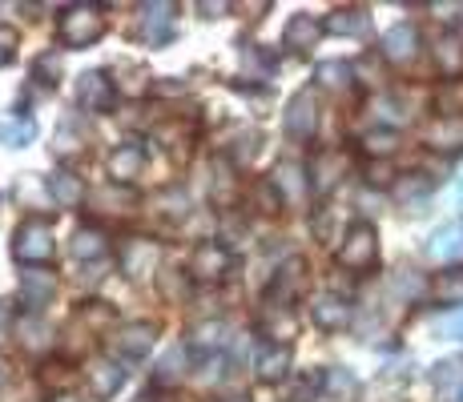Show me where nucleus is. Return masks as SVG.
I'll list each match as a JSON object with an SVG mask.
<instances>
[{"label":"nucleus","mask_w":463,"mask_h":402,"mask_svg":"<svg viewBox=\"0 0 463 402\" xmlns=\"http://www.w3.org/2000/svg\"><path fill=\"white\" fill-rule=\"evenodd\" d=\"M226 342H230L226 322H198V326L190 330V346H194V351H202V354L222 351Z\"/></svg>","instance_id":"nucleus-26"},{"label":"nucleus","mask_w":463,"mask_h":402,"mask_svg":"<svg viewBox=\"0 0 463 402\" xmlns=\"http://www.w3.org/2000/svg\"><path fill=\"white\" fill-rule=\"evenodd\" d=\"M157 262H162V246L149 238H133L121 246V274H126L129 282H146L149 274L157 270Z\"/></svg>","instance_id":"nucleus-4"},{"label":"nucleus","mask_w":463,"mask_h":402,"mask_svg":"<svg viewBox=\"0 0 463 402\" xmlns=\"http://www.w3.org/2000/svg\"><path fill=\"white\" fill-rule=\"evenodd\" d=\"M310 318H315L318 330H346L351 322V302L343 294H318L315 306H310Z\"/></svg>","instance_id":"nucleus-16"},{"label":"nucleus","mask_w":463,"mask_h":402,"mask_svg":"<svg viewBox=\"0 0 463 402\" xmlns=\"http://www.w3.org/2000/svg\"><path fill=\"white\" fill-rule=\"evenodd\" d=\"M182 354H185V346H174V351L165 354L162 366H157V382H174L177 374H182V370H177V359H182Z\"/></svg>","instance_id":"nucleus-38"},{"label":"nucleus","mask_w":463,"mask_h":402,"mask_svg":"<svg viewBox=\"0 0 463 402\" xmlns=\"http://www.w3.org/2000/svg\"><path fill=\"white\" fill-rule=\"evenodd\" d=\"M230 402H246V398H230Z\"/></svg>","instance_id":"nucleus-45"},{"label":"nucleus","mask_w":463,"mask_h":402,"mask_svg":"<svg viewBox=\"0 0 463 402\" xmlns=\"http://www.w3.org/2000/svg\"><path fill=\"white\" fill-rule=\"evenodd\" d=\"M44 190H49V198L57 201V205H65V210H73V205L89 201L81 177H77V173H65V169H61V173H52L49 182H44Z\"/></svg>","instance_id":"nucleus-22"},{"label":"nucleus","mask_w":463,"mask_h":402,"mask_svg":"<svg viewBox=\"0 0 463 402\" xmlns=\"http://www.w3.org/2000/svg\"><path fill=\"white\" fill-rule=\"evenodd\" d=\"M258 379L262 382H282L290 374V346H266L254 362Z\"/></svg>","instance_id":"nucleus-25"},{"label":"nucleus","mask_w":463,"mask_h":402,"mask_svg":"<svg viewBox=\"0 0 463 402\" xmlns=\"http://www.w3.org/2000/svg\"><path fill=\"white\" fill-rule=\"evenodd\" d=\"M351 65H343V61H326V65H318V80H323L326 89H346L351 85Z\"/></svg>","instance_id":"nucleus-34"},{"label":"nucleus","mask_w":463,"mask_h":402,"mask_svg":"<svg viewBox=\"0 0 463 402\" xmlns=\"http://www.w3.org/2000/svg\"><path fill=\"white\" fill-rule=\"evenodd\" d=\"M154 342H157V326H154V322H129V326H121L118 334L109 338L118 362L121 359H146V354L154 351Z\"/></svg>","instance_id":"nucleus-7"},{"label":"nucleus","mask_w":463,"mask_h":402,"mask_svg":"<svg viewBox=\"0 0 463 402\" xmlns=\"http://www.w3.org/2000/svg\"><path fill=\"white\" fill-rule=\"evenodd\" d=\"M8 379V374H5V362H0V382H5Z\"/></svg>","instance_id":"nucleus-44"},{"label":"nucleus","mask_w":463,"mask_h":402,"mask_svg":"<svg viewBox=\"0 0 463 402\" xmlns=\"http://www.w3.org/2000/svg\"><path fill=\"white\" fill-rule=\"evenodd\" d=\"M8 338H16V314L8 302H0V346H5Z\"/></svg>","instance_id":"nucleus-40"},{"label":"nucleus","mask_w":463,"mask_h":402,"mask_svg":"<svg viewBox=\"0 0 463 402\" xmlns=\"http://www.w3.org/2000/svg\"><path fill=\"white\" fill-rule=\"evenodd\" d=\"M383 57L391 65H411L420 57V29L415 24H395V29L383 33Z\"/></svg>","instance_id":"nucleus-11"},{"label":"nucleus","mask_w":463,"mask_h":402,"mask_svg":"<svg viewBox=\"0 0 463 402\" xmlns=\"http://www.w3.org/2000/svg\"><path fill=\"white\" fill-rule=\"evenodd\" d=\"M346 154H338V149H323V154L315 157V165H310V190L315 193H331L338 185V177H346Z\"/></svg>","instance_id":"nucleus-12"},{"label":"nucleus","mask_w":463,"mask_h":402,"mask_svg":"<svg viewBox=\"0 0 463 402\" xmlns=\"http://www.w3.org/2000/svg\"><path fill=\"white\" fill-rule=\"evenodd\" d=\"M338 262L346 270H371L379 262V234L371 221H354L343 234V246H338Z\"/></svg>","instance_id":"nucleus-3"},{"label":"nucleus","mask_w":463,"mask_h":402,"mask_svg":"<svg viewBox=\"0 0 463 402\" xmlns=\"http://www.w3.org/2000/svg\"><path fill=\"white\" fill-rule=\"evenodd\" d=\"M141 165H146V149H141L137 141H121V145L109 154V177H113V185H129L133 177L141 173Z\"/></svg>","instance_id":"nucleus-17"},{"label":"nucleus","mask_w":463,"mask_h":402,"mask_svg":"<svg viewBox=\"0 0 463 402\" xmlns=\"http://www.w3.org/2000/svg\"><path fill=\"white\" fill-rule=\"evenodd\" d=\"M435 61L448 77H459L463 73V37L459 33H443L439 37V49H435Z\"/></svg>","instance_id":"nucleus-28"},{"label":"nucleus","mask_w":463,"mask_h":402,"mask_svg":"<svg viewBox=\"0 0 463 402\" xmlns=\"http://www.w3.org/2000/svg\"><path fill=\"white\" fill-rule=\"evenodd\" d=\"M105 249H109V234H105L101 226H81L73 234V254L77 257H93V262H97Z\"/></svg>","instance_id":"nucleus-29"},{"label":"nucleus","mask_w":463,"mask_h":402,"mask_svg":"<svg viewBox=\"0 0 463 402\" xmlns=\"http://www.w3.org/2000/svg\"><path fill=\"white\" fill-rule=\"evenodd\" d=\"M230 266H234V257H230V249L222 246V241H202L190 257V278L194 282H222L230 274Z\"/></svg>","instance_id":"nucleus-5"},{"label":"nucleus","mask_w":463,"mask_h":402,"mask_svg":"<svg viewBox=\"0 0 463 402\" xmlns=\"http://www.w3.org/2000/svg\"><path fill=\"white\" fill-rule=\"evenodd\" d=\"M363 149H367V154H383V157H387L391 149H395V133H387V129L367 133V137H363Z\"/></svg>","instance_id":"nucleus-36"},{"label":"nucleus","mask_w":463,"mask_h":402,"mask_svg":"<svg viewBox=\"0 0 463 402\" xmlns=\"http://www.w3.org/2000/svg\"><path fill=\"white\" fill-rule=\"evenodd\" d=\"M33 77H37L41 85H57V77H61V57H57V52H44V57H37Z\"/></svg>","instance_id":"nucleus-35"},{"label":"nucleus","mask_w":463,"mask_h":402,"mask_svg":"<svg viewBox=\"0 0 463 402\" xmlns=\"http://www.w3.org/2000/svg\"><path fill=\"white\" fill-rule=\"evenodd\" d=\"M439 334H448V338H459V342H463V314H451V318H443V322H439Z\"/></svg>","instance_id":"nucleus-41"},{"label":"nucleus","mask_w":463,"mask_h":402,"mask_svg":"<svg viewBox=\"0 0 463 402\" xmlns=\"http://www.w3.org/2000/svg\"><path fill=\"white\" fill-rule=\"evenodd\" d=\"M323 29L335 33V37H367V33H371V16L363 13V8H338V13L326 16Z\"/></svg>","instance_id":"nucleus-24"},{"label":"nucleus","mask_w":463,"mask_h":402,"mask_svg":"<svg viewBox=\"0 0 463 402\" xmlns=\"http://www.w3.org/2000/svg\"><path fill=\"white\" fill-rule=\"evenodd\" d=\"M435 105H439L443 117H459L463 113V80H448V85L439 89V97H435Z\"/></svg>","instance_id":"nucleus-33"},{"label":"nucleus","mask_w":463,"mask_h":402,"mask_svg":"<svg viewBox=\"0 0 463 402\" xmlns=\"http://www.w3.org/2000/svg\"><path fill=\"white\" fill-rule=\"evenodd\" d=\"M57 37L65 49H85L105 37V16L93 5H69L57 21Z\"/></svg>","instance_id":"nucleus-1"},{"label":"nucleus","mask_w":463,"mask_h":402,"mask_svg":"<svg viewBox=\"0 0 463 402\" xmlns=\"http://www.w3.org/2000/svg\"><path fill=\"white\" fill-rule=\"evenodd\" d=\"M33 137H37L33 117H0V145L21 149V145H29Z\"/></svg>","instance_id":"nucleus-31"},{"label":"nucleus","mask_w":463,"mask_h":402,"mask_svg":"<svg viewBox=\"0 0 463 402\" xmlns=\"http://www.w3.org/2000/svg\"><path fill=\"white\" fill-rule=\"evenodd\" d=\"M258 330L266 338H274V346H287L295 338V314L287 306H266L262 318H258Z\"/></svg>","instance_id":"nucleus-23"},{"label":"nucleus","mask_w":463,"mask_h":402,"mask_svg":"<svg viewBox=\"0 0 463 402\" xmlns=\"http://www.w3.org/2000/svg\"><path fill=\"white\" fill-rule=\"evenodd\" d=\"M77 105L89 113H109L113 109V80L101 69H89L77 77Z\"/></svg>","instance_id":"nucleus-9"},{"label":"nucleus","mask_w":463,"mask_h":402,"mask_svg":"<svg viewBox=\"0 0 463 402\" xmlns=\"http://www.w3.org/2000/svg\"><path fill=\"white\" fill-rule=\"evenodd\" d=\"M89 205L97 213H109V218H129L133 205H137V193L129 185H101V190L89 193Z\"/></svg>","instance_id":"nucleus-15"},{"label":"nucleus","mask_w":463,"mask_h":402,"mask_svg":"<svg viewBox=\"0 0 463 402\" xmlns=\"http://www.w3.org/2000/svg\"><path fill=\"white\" fill-rule=\"evenodd\" d=\"M21 298H24V306L37 314L41 306H49L52 298H57V274H49V270H29L21 278Z\"/></svg>","instance_id":"nucleus-19"},{"label":"nucleus","mask_w":463,"mask_h":402,"mask_svg":"<svg viewBox=\"0 0 463 402\" xmlns=\"http://www.w3.org/2000/svg\"><path fill=\"white\" fill-rule=\"evenodd\" d=\"M459 193H463V190H459Z\"/></svg>","instance_id":"nucleus-46"},{"label":"nucleus","mask_w":463,"mask_h":402,"mask_svg":"<svg viewBox=\"0 0 463 402\" xmlns=\"http://www.w3.org/2000/svg\"><path fill=\"white\" fill-rule=\"evenodd\" d=\"M13 57H16V33L8 24H0V69L13 65Z\"/></svg>","instance_id":"nucleus-39"},{"label":"nucleus","mask_w":463,"mask_h":402,"mask_svg":"<svg viewBox=\"0 0 463 402\" xmlns=\"http://www.w3.org/2000/svg\"><path fill=\"white\" fill-rule=\"evenodd\" d=\"M16 338H21L24 351L44 354L52 346V326L41 314H24V318H16Z\"/></svg>","instance_id":"nucleus-21"},{"label":"nucleus","mask_w":463,"mask_h":402,"mask_svg":"<svg viewBox=\"0 0 463 402\" xmlns=\"http://www.w3.org/2000/svg\"><path fill=\"white\" fill-rule=\"evenodd\" d=\"M41 379H44V387H69V382H73L77 374H69V366H65V362H49V366H44Z\"/></svg>","instance_id":"nucleus-37"},{"label":"nucleus","mask_w":463,"mask_h":402,"mask_svg":"<svg viewBox=\"0 0 463 402\" xmlns=\"http://www.w3.org/2000/svg\"><path fill=\"white\" fill-rule=\"evenodd\" d=\"M302 285H307V262H302V257H290V262L274 274L270 290H266V306H287L290 310V302L302 294Z\"/></svg>","instance_id":"nucleus-8"},{"label":"nucleus","mask_w":463,"mask_h":402,"mask_svg":"<svg viewBox=\"0 0 463 402\" xmlns=\"http://www.w3.org/2000/svg\"><path fill=\"white\" fill-rule=\"evenodd\" d=\"M13 254H16V262H24V266H49L52 254H57L52 226L44 218L21 221V226H16V238H13Z\"/></svg>","instance_id":"nucleus-2"},{"label":"nucleus","mask_w":463,"mask_h":402,"mask_svg":"<svg viewBox=\"0 0 463 402\" xmlns=\"http://www.w3.org/2000/svg\"><path fill=\"white\" fill-rule=\"evenodd\" d=\"M323 24L315 21V16H307V13H298V16H290L287 21V29H282V44H287L290 52H310L318 44V37H323Z\"/></svg>","instance_id":"nucleus-18"},{"label":"nucleus","mask_w":463,"mask_h":402,"mask_svg":"<svg viewBox=\"0 0 463 402\" xmlns=\"http://www.w3.org/2000/svg\"><path fill=\"white\" fill-rule=\"evenodd\" d=\"M431 298L443 306H463V270H448L431 282Z\"/></svg>","instance_id":"nucleus-32"},{"label":"nucleus","mask_w":463,"mask_h":402,"mask_svg":"<svg viewBox=\"0 0 463 402\" xmlns=\"http://www.w3.org/2000/svg\"><path fill=\"white\" fill-rule=\"evenodd\" d=\"M52 402H77V398H69V395H61V398H52Z\"/></svg>","instance_id":"nucleus-43"},{"label":"nucleus","mask_w":463,"mask_h":402,"mask_svg":"<svg viewBox=\"0 0 463 402\" xmlns=\"http://www.w3.org/2000/svg\"><path fill=\"white\" fill-rule=\"evenodd\" d=\"M137 37L146 44H154V49L174 37V5H146V8H141Z\"/></svg>","instance_id":"nucleus-13"},{"label":"nucleus","mask_w":463,"mask_h":402,"mask_svg":"<svg viewBox=\"0 0 463 402\" xmlns=\"http://www.w3.org/2000/svg\"><path fill=\"white\" fill-rule=\"evenodd\" d=\"M431 262H459L463 257V221H448L439 226L431 238H427V249H423Z\"/></svg>","instance_id":"nucleus-14"},{"label":"nucleus","mask_w":463,"mask_h":402,"mask_svg":"<svg viewBox=\"0 0 463 402\" xmlns=\"http://www.w3.org/2000/svg\"><path fill=\"white\" fill-rule=\"evenodd\" d=\"M85 379H89V390H93V398H113L121 387H126L129 370L121 366L118 359H93L85 366Z\"/></svg>","instance_id":"nucleus-10"},{"label":"nucleus","mask_w":463,"mask_h":402,"mask_svg":"<svg viewBox=\"0 0 463 402\" xmlns=\"http://www.w3.org/2000/svg\"><path fill=\"white\" fill-rule=\"evenodd\" d=\"M326 390V370H307L298 374V379L287 382V402H315V395H323Z\"/></svg>","instance_id":"nucleus-27"},{"label":"nucleus","mask_w":463,"mask_h":402,"mask_svg":"<svg viewBox=\"0 0 463 402\" xmlns=\"http://www.w3.org/2000/svg\"><path fill=\"white\" fill-rule=\"evenodd\" d=\"M431 387L443 402H463V359H443L431 370Z\"/></svg>","instance_id":"nucleus-20"},{"label":"nucleus","mask_w":463,"mask_h":402,"mask_svg":"<svg viewBox=\"0 0 463 402\" xmlns=\"http://www.w3.org/2000/svg\"><path fill=\"white\" fill-rule=\"evenodd\" d=\"M282 125H287V133H290V137H298V141L315 137V133H318V97H315V89H302V93L290 97Z\"/></svg>","instance_id":"nucleus-6"},{"label":"nucleus","mask_w":463,"mask_h":402,"mask_svg":"<svg viewBox=\"0 0 463 402\" xmlns=\"http://www.w3.org/2000/svg\"><path fill=\"white\" fill-rule=\"evenodd\" d=\"M307 185L310 182H302V169L295 165V161H282V165L274 169V190L282 193V201H287V198L298 201L302 193H307Z\"/></svg>","instance_id":"nucleus-30"},{"label":"nucleus","mask_w":463,"mask_h":402,"mask_svg":"<svg viewBox=\"0 0 463 402\" xmlns=\"http://www.w3.org/2000/svg\"><path fill=\"white\" fill-rule=\"evenodd\" d=\"M427 190H431V182L423 177V182H403L395 193H399V198H411V193H427Z\"/></svg>","instance_id":"nucleus-42"}]
</instances>
